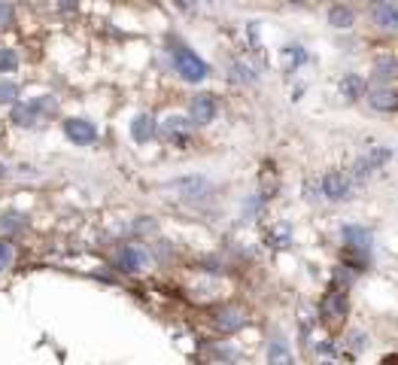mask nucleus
<instances>
[{
  "mask_svg": "<svg viewBox=\"0 0 398 365\" xmlns=\"http://www.w3.org/2000/svg\"><path fill=\"white\" fill-rule=\"evenodd\" d=\"M365 158L371 161V167H374V171H380V167L386 165L389 158H393V150H389V146H371V150L365 152Z\"/></svg>",
  "mask_w": 398,
  "mask_h": 365,
  "instance_id": "nucleus-20",
  "label": "nucleus"
},
{
  "mask_svg": "<svg viewBox=\"0 0 398 365\" xmlns=\"http://www.w3.org/2000/svg\"><path fill=\"white\" fill-rule=\"evenodd\" d=\"M170 61H174L176 73H180L186 82H204V80H207V73H210L207 61L198 58V55L191 52L186 43H174V46H170Z\"/></svg>",
  "mask_w": 398,
  "mask_h": 365,
  "instance_id": "nucleus-1",
  "label": "nucleus"
},
{
  "mask_svg": "<svg viewBox=\"0 0 398 365\" xmlns=\"http://www.w3.org/2000/svg\"><path fill=\"white\" fill-rule=\"evenodd\" d=\"M398 76V58H380L374 64V86H389V80Z\"/></svg>",
  "mask_w": 398,
  "mask_h": 365,
  "instance_id": "nucleus-17",
  "label": "nucleus"
},
{
  "mask_svg": "<svg viewBox=\"0 0 398 365\" xmlns=\"http://www.w3.org/2000/svg\"><path fill=\"white\" fill-rule=\"evenodd\" d=\"M231 82H240V86H253V82H259V73H255L253 64H246V61H231Z\"/></svg>",
  "mask_w": 398,
  "mask_h": 365,
  "instance_id": "nucleus-19",
  "label": "nucleus"
},
{
  "mask_svg": "<svg viewBox=\"0 0 398 365\" xmlns=\"http://www.w3.org/2000/svg\"><path fill=\"white\" fill-rule=\"evenodd\" d=\"M6 174H10V167H6V165H3V161H0V180H3V177H6Z\"/></svg>",
  "mask_w": 398,
  "mask_h": 365,
  "instance_id": "nucleus-32",
  "label": "nucleus"
},
{
  "mask_svg": "<svg viewBox=\"0 0 398 365\" xmlns=\"http://www.w3.org/2000/svg\"><path fill=\"white\" fill-rule=\"evenodd\" d=\"M219 113V101L216 95H207V91H201V95H195L189 101V122L191 125H210L213 119Z\"/></svg>",
  "mask_w": 398,
  "mask_h": 365,
  "instance_id": "nucleus-4",
  "label": "nucleus"
},
{
  "mask_svg": "<svg viewBox=\"0 0 398 365\" xmlns=\"http://www.w3.org/2000/svg\"><path fill=\"white\" fill-rule=\"evenodd\" d=\"M161 134H165L167 143L186 146V143H189V122H186L183 116H167L165 125H161Z\"/></svg>",
  "mask_w": 398,
  "mask_h": 365,
  "instance_id": "nucleus-12",
  "label": "nucleus"
},
{
  "mask_svg": "<svg viewBox=\"0 0 398 365\" xmlns=\"http://www.w3.org/2000/svg\"><path fill=\"white\" fill-rule=\"evenodd\" d=\"M268 365H295L283 338H271V344H268Z\"/></svg>",
  "mask_w": 398,
  "mask_h": 365,
  "instance_id": "nucleus-18",
  "label": "nucleus"
},
{
  "mask_svg": "<svg viewBox=\"0 0 398 365\" xmlns=\"http://www.w3.org/2000/svg\"><path fill=\"white\" fill-rule=\"evenodd\" d=\"M10 119H12V125H19V128H31V125H37L40 116H37V110H34L31 101H19L16 107H12Z\"/></svg>",
  "mask_w": 398,
  "mask_h": 365,
  "instance_id": "nucleus-14",
  "label": "nucleus"
},
{
  "mask_svg": "<svg viewBox=\"0 0 398 365\" xmlns=\"http://www.w3.org/2000/svg\"><path fill=\"white\" fill-rule=\"evenodd\" d=\"M283 55H286V58H289V70L301 67L304 61H307V49H304V46H298V43L286 46V49H283Z\"/></svg>",
  "mask_w": 398,
  "mask_h": 365,
  "instance_id": "nucleus-22",
  "label": "nucleus"
},
{
  "mask_svg": "<svg viewBox=\"0 0 398 365\" xmlns=\"http://www.w3.org/2000/svg\"><path fill=\"white\" fill-rule=\"evenodd\" d=\"M155 131H159V125H155V116L152 113H137L131 122V137L137 140V143H149V140L155 137Z\"/></svg>",
  "mask_w": 398,
  "mask_h": 365,
  "instance_id": "nucleus-13",
  "label": "nucleus"
},
{
  "mask_svg": "<svg viewBox=\"0 0 398 365\" xmlns=\"http://www.w3.org/2000/svg\"><path fill=\"white\" fill-rule=\"evenodd\" d=\"M350 347L356 350V353H359V350H365V335H362V332H350Z\"/></svg>",
  "mask_w": 398,
  "mask_h": 365,
  "instance_id": "nucleus-29",
  "label": "nucleus"
},
{
  "mask_svg": "<svg viewBox=\"0 0 398 365\" xmlns=\"http://www.w3.org/2000/svg\"><path fill=\"white\" fill-rule=\"evenodd\" d=\"M347 307H350L347 292L338 290V286H331V290L325 292V298L319 301V317H323L325 322H329V320H340V317H347Z\"/></svg>",
  "mask_w": 398,
  "mask_h": 365,
  "instance_id": "nucleus-6",
  "label": "nucleus"
},
{
  "mask_svg": "<svg viewBox=\"0 0 398 365\" xmlns=\"http://www.w3.org/2000/svg\"><path fill=\"white\" fill-rule=\"evenodd\" d=\"M16 67H19V55H16V49L0 46V73H12Z\"/></svg>",
  "mask_w": 398,
  "mask_h": 365,
  "instance_id": "nucleus-23",
  "label": "nucleus"
},
{
  "mask_svg": "<svg viewBox=\"0 0 398 365\" xmlns=\"http://www.w3.org/2000/svg\"><path fill=\"white\" fill-rule=\"evenodd\" d=\"M340 237H344V244L350 247L353 252H362V256H368V250H371V228L368 226H359V222H350V226L340 228Z\"/></svg>",
  "mask_w": 398,
  "mask_h": 365,
  "instance_id": "nucleus-8",
  "label": "nucleus"
},
{
  "mask_svg": "<svg viewBox=\"0 0 398 365\" xmlns=\"http://www.w3.org/2000/svg\"><path fill=\"white\" fill-rule=\"evenodd\" d=\"M213 326H216L222 335L240 332V329L246 326V314L240 311V307H222V311L213 314Z\"/></svg>",
  "mask_w": 398,
  "mask_h": 365,
  "instance_id": "nucleus-11",
  "label": "nucleus"
},
{
  "mask_svg": "<svg viewBox=\"0 0 398 365\" xmlns=\"http://www.w3.org/2000/svg\"><path fill=\"white\" fill-rule=\"evenodd\" d=\"M368 104H371V110H380V113H398V89L371 86V91H368Z\"/></svg>",
  "mask_w": 398,
  "mask_h": 365,
  "instance_id": "nucleus-10",
  "label": "nucleus"
},
{
  "mask_svg": "<svg viewBox=\"0 0 398 365\" xmlns=\"http://www.w3.org/2000/svg\"><path fill=\"white\" fill-rule=\"evenodd\" d=\"M319 195L331 204H340V201L353 198V180L347 177L344 171H329L323 180H319Z\"/></svg>",
  "mask_w": 398,
  "mask_h": 365,
  "instance_id": "nucleus-2",
  "label": "nucleus"
},
{
  "mask_svg": "<svg viewBox=\"0 0 398 365\" xmlns=\"http://www.w3.org/2000/svg\"><path fill=\"white\" fill-rule=\"evenodd\" d=\"M10 265H12V244L0 241V271H6Z\"/></svg>",
  "mask_w": 398,
  "mask_h": 365,
  "instance_id": "nucleus-27",
  "label": "nucleus"
},
{
  "mask_svg": "<svg viewBox=\"0 0 398 365\" xmlns=\"http://www.w3.org/2000/svg\"><path fill=\"white\" fill-rule=\"evenodd\" d=\"M371 22L383 34H395L398 31V3H393V0L371 3Z\"/></svg>",
  "mask_w": 398,
  "mask_h": 365,
  "instance_id": "nucleus-7",
  "label": "nucleus"
},
{
  "mask_svg": "<svg viewBox=\"0 0 398 365\" xmlns=\"http://www.w3.org/2000/svg\"><path fill=\"white\" fill-rule=\"evenodd\" d=\"M319 353H335V344H319Z\"/></svg>",
  "mask_w": 398,
  "mask_h": 365,
  "instance_id": "nucleus-31",
  "label": "nucleus"
},
{
  "mask_svg": "<svg viewBox=\"0 0 398 365\" xmlns=\"http://www.w3.org/2000/svg\"><path fill=\"white\" fill-rule=\"evenodd\" d=\"M0 104H19V86L12 80H0Z\"/></svg>",
  "mask_w": 398,
  "mask_h": 365,
  "instance_id": "nucleus-25",
  "label": "nucleus"
},
{
  "mask_svg": "<svg viewBox=\"0 0 398 365\" xmlns=\"http://www.w3.org/2000/svg\"><path fill=\"white\" fill-rule=\"evenodd\" d=\"M27 216L25 213H16V210H10V213L0 216V231H19L21 226H25Z\"/></svg>",
  "mask_w": 398,
  "mask_h": 365,
  "instance_id": "nucleus-24",
  "label": "nucleus"
},
{
  "mask_svg": "<svg viewBox=\"0 0 398 365\" xmlns=\"http://www.w3.org/2000/svg\"><path fill=\"white\" fill-rule=\"evenodd\" d=\"M174 189L180 192V198L201 201L210 195V180L207 177H180V180H174Z\"/></svg>",
  "mask_w": 398,
  "mask_h": 365,
  "instance_id": "nucleus-9",
  "label": "nucleus"
},
{
  "mask_svg": "<svg viewBox=\"0 0 398 365\" xmlns=\"http://www.w3.org/2000/svg\"><path fill=\"white\" fill-rule=\"evenodd\" d=\"M12 22V6L10 3H0V27H6Z\"/></svg>",
  "mask_w": 398,
  "mask_h": 365,
  "instance_id": "nucleus-28",
  "label": "nucleus"
},
{
  "mask_svg": "<svg viewBox=\"0 0 398 365\" xmlns=\"http://www.w3.org/2000/svg\"><path fill=\"white\" fill-rule=\"evenodd\" d=\"M146 262H149L146 250L143 247H134V244H122V247L116 250V256H113V265H116V271H122V274L143 271Z\"/></svg>",
  "mask_w": 398,
  "mask_h": 365,
  "instance_id": "nucleus-3",
  "label": "nucleus"
},
{
  "mask_svg": "<svg viewBox=\"0 0 398 365\" xmlns=\"http://www.w3.org/2000/svg\"><path fill=\"white\" fill-rule=\"evenodd\" d=\"M289 237H292V228H289V226H277L274 235L268 237V241H271L274 247H289Z\"/></svg>",
  "mask_w": 398,
  "mask_h": 365,
  "instance_id": "nucleus-26",
  "label": "nucleus"
},
{
  "mask_svg": "<svg viewBox=\"0 0 398 365\" xmlns=\"http://www.w3.org/2000/svg\"><path fill=\"white\" fill-rule=\"evenodd\" d=\"M304 198H310V201H316V198H319L316 182H304Z\"/></svg>",
  "mask_w": 398,
  "mask_h": 365,
  "instance_id": "nucleus-30",
  "label": "nucleus"
},
{
  "mask_svg": "<svg viewBox=\"0 0 398 365\" xmlns=\"http://www.w3.org/2000/svg\"><path fill=\"white\" fill-rule=\"evenodd\" d=\"M340 95H344L347 101H356V97L365 95V80H362L359 73H344L340 76Z\"/></svg>",
  "mask_w": 398,
  "mask_h": 365,
  "instance_id": "nucleus-16",
  "label": "nucleus"
},
{
  "mask_svg": "<svg viewBox=\"0 0 398 365\" xmlns=\"http://www.w3.org/2000/svg\"><path fill=\"white\" fill-rule=\"evenodd\" d=\"M374 174V167H371V161H368L365 156H359L356 161H353V167H350V180H356V182H365L368 177Z\"/></svg>",
  "mask_w": 398,
  "mask_h": 365,
  "instance_id": "nucleus-21",
  "label": "nucleus"
},
{
  "mask_svg": "<svg viewBox=\"0 0 398 365\" xmlns=\"http://www.w3.org/2000/svg\"><path fill=\"white\" fill-rule=\"evenodd\" d=\"M329 25L338 27V31H347V27L356 25V12H353L347 3H335L329 10Z\"/></svg>",
  "mask_w": 398,
  "mask_h": 365,
  "instance_id": "nucleus-15",
  "label": "nucleus"
},
{
  "mask_svg": "<svg viewBox=\"0 0 398 365\" xmlns=\"http://www.w3.org/2000/svg\"><path fill=\"white\" fill-rule=\"evenodd\" d=\"M64 137L76 146H89L97 140V128H95V122H89V119L73 116V119H64Z\"/></svg>",
  "mask_w": 398,
  "mask_h": 365,
  "instance_id": "nucleus-5",
  "label": "nucleus"
}]
</instances>
